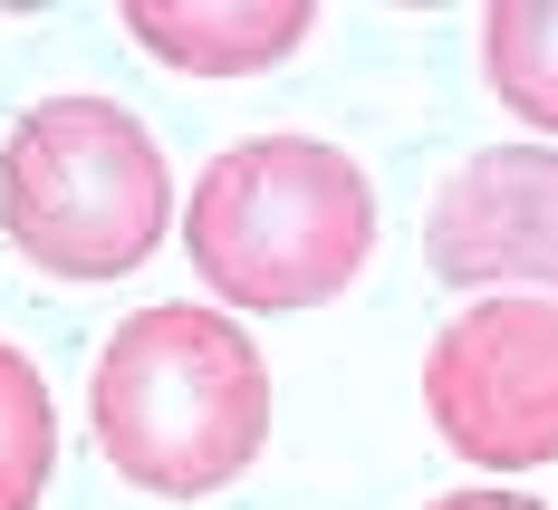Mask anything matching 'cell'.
<instances>
[{
  "instance_id": "cell-4",
  "label": "cell",
  "mask_w": 558,
  "mask_h": 510,
  "mask_svg": "<svg viewBox=\"0 0 558 510\" xmlns=\"http://www.w3.org/2000/svg\"><path fill=\"white\" fill-rule=\"evenodd\" d=\"M424 414L462 462H558V299H482L424 347Z\"/></svg>"
},
{
  "instance_id": "cell-7",
  "label": "cell",
  "mask_w": 558,
  "mask_h": 510,
  "mask_svg": "<svg viewBox=\"0 0 558 510\" xmlns=\"http://www.w3.org/2000/svg\"><path fill=\"white\" fill-rule=\"evenodd\" d=\"M482 68L510 116L558 135V0H492L482 10Z\"/></svg>"
},
{
  "instance_id": "cell-9",
  "label": "cell",
  "mask_w": 558,
  "mask_h": 510,
  "mask_svg": "<svg viewBox=\"0 0 558 510\" xmlns=\"http://www.w3.org/2000/svg\"><path fill=\"white\" fill-rule=\"evenodd\" d=\"M434 510H539L530 491H444Z\"/></svg>"
},
{
  "instance_id": "cell-6",
  "label": "cell",
  "mask_w": 558,
  "mask_h": 510,
  "mask_svg": "<svg viewBox=\"0 0 558 510\" xmlns=\"http://www.w3.org/2000/svg\"><path fill=\"white\" fill-rule=\"evenodd\" d=\"M125 39L183 77H251L308 39V0H125Z\"/></svg>"
},
{
  "instance_id": "cell-2",
  "label": "cell",
  "mask_w": 558,
  "mask_h": 510,
  "mask_svg": "<svg viewBox=\"0 0 558 510\" xmlns=\"http://www.w3.org/2000/svg\"><path fill=\"white\" fill-rule=\"evenodd\" d=\"M183 251H193L203 289L251 318L318 308L376 251V183L328 135H241L193 183Z\"/></svg>"
},
{
  "instance_id": "cell-3",
  "label": "cell",
  "mask_w": 558,
  "mask_h": 510,
  "mask_svg": "<svg viewBox=\"0 0 558 510\" xmlns=\"http://www.w3.org/2000/svg\"><path fill=\"white\" fill-rule=\"evenodd\" d=\"M0 231L49 280H125L173 231V173L116 97H39L0 135Z\"/></svg>"
},
{
  "instance_id": "cell-8",
  "label": "cell",
  "mask_w": 558,
  "mask_h": 510,
  "mask_svg": "<svg viewBox=\"0 0 558 510\" xmlns=\"http://www.w3.org/2000/svg\"><path fill=\"white\" fill-rule=\"evenodd\" d=\"M49 462H58V414L49 386L20 347L0 338V510H39L49 491Z\"/></svg>"
},
{
  "instance_id": "cell-5",
  "label": "cell",
  "mask_w": 558,
  "mask_h": 510,
  "mask_svg": "<svg viewBox=\"0 0 558 510\" xmlns=\"http://www.w3.org/2000/svg\"><path fill=\"white\" fill-rule=\"evenodd\" d=\"M424 260L444 289L558 299V145H482L452 165L424 212Z\"/></svg>"
},
{
  "instance_id": "cell-1",
  "label": "cell",
  "mask_w": 558,
  "mask_h": 510,
  "mask_svg": "<svg viewBox=\"0 0 558 510\" xmlns=\"http://www.w3.org/2000/svg\"><path fill=\"white\" fill-rule=\"evenodd\" d=\"M87 434L135 491L203 501L241 482L270 444V366L222 308H135L97 356Z\"/></svg>"
}]
</instances>
